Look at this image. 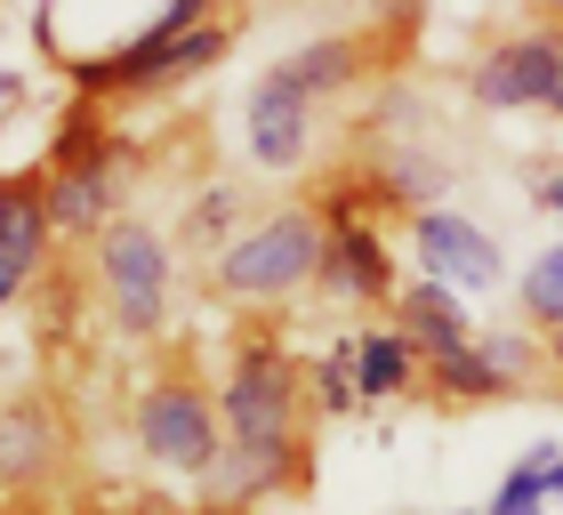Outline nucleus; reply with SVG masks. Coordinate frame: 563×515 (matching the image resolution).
Listing matches in <instances>:
<instances>
[{
	"instance_id": "f8f14e48",
	"label": "nucleus",
	"mask_w": 563,
	"mask_h": 515,
	"mask_svg": "<svg viewBox=\"0 0 563 515\" xmlns=\"http://www.w3.org/2000/svg\"><path fill=\"white\" fill-rule=\"evenodd\" d=\"M57 250V226H48V169H16L0 177V266L33 282Z\"/></svg>"
},
{
	"instance_id": "f3484780",
	"label": "nucleus",
	"mask_w": 563,
	"mask_h": 515,
	"mask_svg": "<svg viewBox=\"0 0 563 515\" xmlns=\"http://www.w3.org/2000/svg\"><path fill=\"white\" fill-rule=\"evenodd\" d=\"M282 73H290V81L314 97H339V89H354L371 73V41H354V33H322V41H306V48H290V57H282Z\"/></svg>"
},
{
	"instance_id": "423d86ee",
	"label": "nucleus",
	"mask_w": 563,
	"mask_h": 515,
	"mask_svg": "<svg viewBox=\"0 0 563 515\" xmlns=\"http://www.w3.org/2000/svg\"><path fill=\"white\" fill-rule=\"evenodd\" d=\"M169 291H177L169 234H153L145 218L121 210L106 234H97V298H106L113 330H130V339H153V330L169 322Z\"/></svg>"
},
{
	"instance_id": "b1692460",
	"label": "nucleus",
	"mask_w": 563,
	"mask_h": 515,
	"mask_svg": "<svg viewBox=\"0 0 563 515\" xmlns=\"http://www.w3.org/2000/svg\"><path fill=\"white\" fill-rule=\"evenodd\" d=\"M363 9H371L378 33H411V24L427 17V0H363Z\"/></svg>"
},
{
	"instance_id": "4be33fe9",
	"label": "nucleus",
	"mask_w": 563,
	"mask_h": 515,
	"mask_svg": "<svg viewBox=\"0 0 563 515\" xmlns=\"http://www.w3.org/2000/svg\"><path fill=\"white\" fill-rule=\"evenodd\" d=\"M516 306H523V322H531V330H563V234L523 266Z\"/></svg>"
},
{
	"instance_id": "473e14b6",
	"label": "nucleus",
	"mask_w": 563,
	"mask_h": 515,
	"mask_svg": "<svg viewBox=\"0 0 563 515\" xmlns=\"http://www.w3.org/2000/svg\"><path fill=\"white\" fill-rule=\"evenodd\" d=\"M459 515H467V507H459Z\"/></svg>"
},
{
	"instance_id": "9b49d317",
	"label": "nucleus",
	"mask_w": 563,
	"mask_h": 515,
	"mask_svg": "<svg viewBox=\"0 0 563 515\" xmlns=\"http://www.w3.org/2000/svg\"><path fill=\"white\" fill-rule=\"evenodd\" d=\"M121 177H130V153L97 169H48V226L57 242H97L121 218Z\"/></svg>"
},
{
	"instance_id": "393cba45",
	"label": "nucleus",
	"mask_w": 563,
	"mask_h": 515,
	"mask_svg": "<svg viewBox=\"0 0 563 515\" xmlns=\"http://www.w3.org/2000/svg\"><path fill=\"white\" fill-rule=\"evenodd\" d=\"M531 201H540V210H548V218L563 226V169H548V177H540V194H531Z\"/></svg>"
},
{
	"instance_id": "1a4fd4ad",
	"label": "nucleus",
	"mask_w": 563,
	"mask_h": 515,
	"mask_svg": "<svg viewBox=\"0 0 563 515\" xmlns=\"http://www.w3.org/2000/svg\"><path fill=\"white\" fill-rule=\"evenodd\" d=\"M314 291L330 306H395L402 291V266H395V242L378 234V226H330L322 234V274H314Z\"/></svg>"
},
{
	"instance_id": "bb28decb",
	"label": "nucleus",
	"mask_w": 563,
	"mask_h": 515,
	"mask_svg": "<svg viewBox=\"0 0 563 515\" xmlns=\"http://www.w3.org/2000/svg\"><path fill=\"white\" fill-rule=\"evenodd\" d=\"M548 386L563 395V330H548Z\"/></svg>"
},
{
	"instance_id": "7ed1b4c3",
	"label": "nucleus",
	"mask_w": 563,
	"mask_h": 515,
	"mask_svg": "<svg viewBox=\"0 0 563 515\" xmlns=\"http://www.w3.org/2000/svg\"><path fill=\"white\" fill-rule=\"evenodd\" d=\"M225 24H194V33H130L113 48H89V57H73V97H97V106H113V97H153V89H177L194 81V73H210L225 57Z\"/></svg>"
},
{
	"instance_id": "7c9ffc66",
	"label": "nucleus",
	"mask_w": 563,
	"mask_h": 515,
	"mask_svg": "<svg viewBox=\"0 0 563 515\" xmlns=\"http://www.w3.org/2000/svg\"><path fill=\"white\" fill-rule=\"evenodd\" d=\"M531 9H540V17H563V0H531Z\"/></svg>"
},
{
	"instance_id": "aec40b11",
	"label": "nucleus",
	"mask_w": 563,
	"mask_h": 515,
	"mask_svg": "<svg viewBox=\"0 0 563 515\" xmlns=\"http://www.w3.org/2000/svg\"><path fill=\"white\" fill-rule=\"evenodd\" d=\"M306 403L322 410V419H354L363 410V379H354V339H339L330 354L306 363Z\"/></svg>"
},
{
	"instance_id": "f03ea898",
	"label": "nucleus",
	"mask_w": 563,
	"mask_h": 515,
	"mask_svg": "<svg viewBox=\"0 0 563 515\" xmlns=\"http://www.w3.org/2000/svg\"><path fill=\"white\" fill-rule=\"evenodd\" d=\"M306 371L290 363V347L250 330L234 347V363L218 379V419H225V443L234 451H282V443H306Z\"/></svg>"
},
{
	"instance_id": "a211bd4d",
	"label": "nucleus",
	"mask_w": 563,
	"mask_h": 515,
	"mask_svg": "<svg viewBox=\"0 0 563 515\" xmlns=\"http://www.w3.org/2000/svg\"><path fill=\"white\" fill-rule=\"evenodd\" d=\"M427 395L451 403V410H483V403H507V386L483 363V347H459V354H434L427 363Z\"/></svg>"
},
{
	"instance_id": "4468645a",
	"label": "nucleus",
	"mask_w": 563,
	"mask_h": 515,
	"mask_svg": "<svg viewBox=\"0 0 563 515\" xmlns=\"http://www.w3.org/2000/svg\"><path fill=\"white\" fill-rule=\"evenodd\" d=\"M387 322H402L419 339V354L434 363V354H459V347H475V315H467V298L451 291V282H427V274H402V291H395V315Z\"/></svg>"
},
{
	"instance_id": "6e6552de",
	"label": "nucleus",
	"mask_w": 563,
	"mask_h": 515,
	"mask_svg": "<svg viewBox=\"0 0 563 515\" xmlns=\"http://www.w3.org/2000/svg\"><path fill=\"white\" fill-rule=\"evenodd\" d=\"M411 266L427 282H451L459 298H483V291L507 282V258L492 242V226H475L467 210H443V201L411 218Z\"/></svg>"
},
{
	"instance_id": "9d476101",
	"label": "nucleus",
	"mask_w": 563,
	"mask_h": 515,
	"mask_svg": "<svg viewBox=\"0 0 563 515\" xmlns=\"http://www.w3.org/2000/svg\"><path fill=\"white\" fill-rule=\"evenodd\" d=\"M65 459V435H57V410L48 403H0V500H33Z\"/></svg>"
},
{
	"instance_id": "2eb2a0df",
	"label": "nucleus",
	"mask_w": 563,
	"mask_h": 515,
	"mask_svg": "<svg viewBox=\"0 0 563 515\" xmlns=\"http://www.w3.org/2000/svg\"><path fill=\"white\" fill-rule=\"evenodd\" d=\"M354 379H363V403L427 395V354L402 322H371V330H354Z\"/></svg>"
},
{
	"instance_id": "cd10ccee",
	"label": "nucleus",
	"mask_w": 563,
	"mask_h": 515,
	"mask_svg": "<svg viewBox=\"0 0 563 515\" xmlns=\"http://www.w3.org/2000/svg\"><path fill=\"white\" fill-rule=\"evenodd\" d=\"M24 291V274H9V266H0V315H9V298Z\"/></svg>"
},
{
	"instance_id": "6ab92c4d",
	"label": "nucleus",
	"mask_w": 563,
	"mask_h": 515,
	"mask_svg": "<svg viewBox=\"0 0 563 515\" xmlns=\"http://www.w3.org/2000/svg\"><path fill=\"white\" fill-rule=\"evenodd\" d=\"M475 347H483V363L499 371L507 395H531V386H548V339L540 330H475Z\"/></svg>"
},
{
	"instance_id": "0eeeda50",
	"label": "nucleus",
	"mask_w": 563,
	"mask_h": 515,
	"mask_svg": "<svg viewBox=\"0 0 563 515\" xmlns=\"http://www.w3.org/2000/svg\"><path fill=\"white\" fill-rule=\"evenodd\" d=\"M242 153L266 177H290L314 162V97H306L282 65H266L242 97Z\"/></svg>"
},
{
	"instance_id": "5701e85b",
	"label": "nucleus",
	"mask_w": 563,
	"mask_h": 515,
	"mask_svg": "<svg viewBox=\"0 0 563 515\" xmlns=\"http://www.w3.org/2000/svg\"><path fill=\"white\" fill-rule=\"evenodd\" d=\"M242 226H250V210H242V194H234V186H201V194L186 201V242H194V250H210V258L234 242Z\"/></svg>"
},
{
	"instance_id": "c756f323",
	"label": "nucleus",
	"mask_w": 563,
	"mask_h": 515,
	"mask_svg": "<svg viewBox=\"0 0 563 515\" xmlns=\"http://www.w3.org/2000/svg\"><path fill=\"white\" fill-rule=\"evenodd\" d=\"M548 500H563V459H555V468H548Z\"/></svg>"
},
{
	"instance_id": "412c9836",
	"label": "nucleus",
	"mask_w": 563,
	"mask_h": 515,
	"mask_svg": "<svg viewBox=\"0 0 563 515\" xmlns=\"http://www.w3.org/2000/svg\"><path fill=\"white\" fill-rule=\"evenodd\" d=\"M555 459H563V443H531L516 468L499 475V492H492V507H483V515H548V507H555V500H548V468H555Z\"/></svg>"
},
{
	"instance_id": "ddd939ff",
	"label": "nucleus",
	"mask_w": 563,
	"mask_h": 515,
	"mask_svg": "<svg viewBox=\"0 0 563 515\" xmlns=\"http://www.w3.org/2000/svg\"><path fill=\"white\" fill-rule=\"evenodd\" d=\"M306 492V443H282V451H234L210 468L201 500H225V507H258V500H290Z\"/></svg>"
},
{
	"instance_id": "c85d7f7f",
	"label": "nucleus",
	"mask_w": 563,
	"mask_h": 515,
	"mask_svg": "<svg viewBox=\"0 0 563 515\" xmlns=\"http://www.w3.org/2000/svg\"><path fill=\"white\" fill-rule=\"evenodd\" d=\"M186 515H250V507H225V500H201V507H186Z\"/></svg>"
},
{
	"instance_id": "dca6fc26",
	"label": "nucleus",
	"mask_w": 563,
	"mask_h": 515,
	"mask_svg": "<svg viewBox=\"0 0 563 515\" xmlns=\"http://www.w3.org/2000/svg\"><path fill=\"white\" fill-rule=\"evenodd\" d=\"M121 145L113 138V121L97 97H73V106L57 113V129H48V153H41V169H97V162H121Z\"/></svg>"
},
{
	"instance_id": "39448f33",
	"label": "nucleus",
	"mask_w": 563,
	"mask_h": 515,
	"mask_svg": "<svg viewBox=\"0 0 563 515\" xmlns=\"http://www.w3.org/2000/svg\"><path fill=\"white\" fill-rule=\"evenodd\" d=\"M137 443H145L153 468L210 483V468L225 459L218 386H210V379H194V371H162V379H145V395H137Z\"/></svg>"
},
{
	"instance_id": "2f4dec72",
	"label": "nucleus",
	"mask_w": 563,
	"mask_h": 515,
	"mask_svg": "<svg viewBox=\"0 0 563 515\" xmlns=\"http://www.w3.org/2000/svg\"><path fill=\"white\" fill-rule=\"evenodd\" d=\"M0 515H33V507H24V500H0Z\"/></svg>"
},
{
	"instance_id": "20e7f679",
	"label": "nucleus",
	"mask_w": 563,
	"mask_h": 515,
	"mask_svg": "<svg viewBox=\"0 0 563 515\" xmlns=\"http://www.w3.org/2000/svg\"><path fill=\"white\" fill-rule=\"evenodd\" d=\"M467 97L483 113H548L563 121V17H531L492 33L467 57Z\"/></svg>"
},
{
	"instance_id": "f257e3e1",
	"label": "nucleus",
	"mask_w": 563,
	"mask_h": 515,
	"mask_svg": "<svg viewBox=\"0 0 563 515\" xmlns=\"http://www.w3.org/2000/svg\"><path fill=\"white\" fill-rule=\"evenodd\" d=\"M314 274H322V218L314 210H266L210 258V291L225 306H250V315H274V306L306 298Z\"/></svg>"
},
{
	"instance_id": "a878e982",
	"label": "nucleus",
	"mask_w": 563,
	"mask_h": 515,
	"mask_svg": "<svg viewBox=\"0 0 563 515\" xmlns=\"http://www.w3.org/2000/svg\"><path fill=\"white\" fill-rule=\"evenodd\" d=\"M16 106H24V73L0 65V113H16Z\"/></svg>"
}]
</instances>
